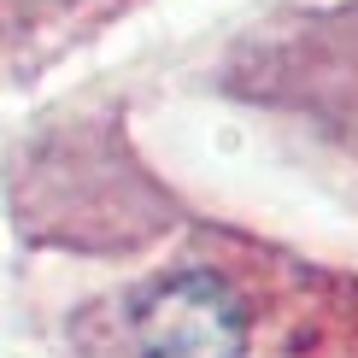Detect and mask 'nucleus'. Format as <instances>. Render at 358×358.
Segmentation results:
<instances>
[{
    "label": "nucleus",
    "instance_id": "1",
    "mask_svg": "<svg viewBox=\"0 0 358 358\" xmlns=\"http://www.w3.org/2000/svg\"><path fill=\"white\" fill-rule=\"evenodd\" d=\"M136 347L141 358H241L247 306L212 271L159 276L136 300Z\"/></svg>",
    "mask_w": 358,
    "mask_h": 358
}]
</instances>
